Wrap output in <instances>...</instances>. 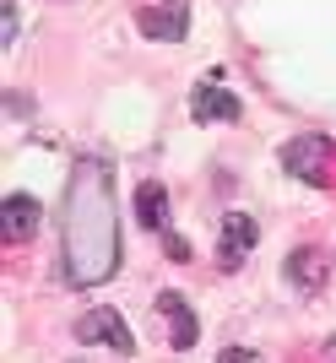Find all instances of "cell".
I'll return each mask as SVG.
<instances>
[{"label": "cell", "mask_w": 336, "mask_h": 363, "mask_svg": "<svg viewBox=\"0 0 336 363\" xmlns=\"http://www.w3.org/2000/svg\"><path fill=\"white\" fill-rule=\"evenodd\" d=\"M157 315H163L168 342H174L179 352H190V347H196L201 325H196V315H190V298H184V293H157Z\"/></svg>", "instance_id": "9c48e42d"}, {"label": "cell", "mask_w": 336, "mask_h": 363, "mask_svg": "<svg viewBox=\"0 0 336 363\" xmlns=\"http://www.w3.org/2000/svg\"><path fill=\"white\" fill-rule=\"evenodd\" d=\"M60 260L71 288H98L120 272V206H114V168L103 157H82L71 168L60 212Z\"/></svg>", "instance_id": "6da1fadb"}, {"label": "cell", "mask_w": 336, "mask_h": 363, "mask_svg": "<svg viewBox=\"0 0 336 363\" xmlns=\"http://www.w3.org/2000/svg\"><path fill=\"white\" fill-rule=\"evenodd\" d=\"M331 163H336V141L320 136V130H304V136L282 141V168H288L293 179L325 184V179H331Z\"/></svg>", "instance_id": "7a4b0ae2"}, {"label": "cell", "mask_w": 336, "mask_h": 363, "mask_svg": "<svg viewBox=\"0 0 336 363\" xmlns=\"http://www.w3.org/2000/svg\"><path fill=\"white\" fill-rule=\"evenodd\" d=\"M136 28L147 33L152 44H179L184 33H190V6H184V0H141Z\"/></svg>", "instance_id": "277c9868"}, {"label": "cell", "mask_w": 336, "mask_h": 363, "mask_svg": "<svg viewBox=\"0 0 336 363\" xmlns=\"http://www.w3.org/2000/svg\"><path fill=\"white\" fill-rule=\"evenodd\" d=\"M16 44V0H6L0 6V49H11Z\"/></svg>", "instance_id": "8fae6325"}, {"label": "cell", "mask_w": 336, "mask_h": 363, "mask_svg": "<svg viewBox=\"0 0 336 363\" xmlns=\"http://www.w3.org/2000/svg\"><path fill=\"white\" fill-rule=\"evenodd\" d=\"M38 223H44V206H38L33 196L11 190V196L0 201V228H6V244H28L33 233H38Z\"/></svg>", "instance_id": "8992f818"}, {"label": "cell", "mask_w": 336, "mask_h": 363, "mask_svg": "<svg viewBox=\"0 0 336 363\" xmlns=\"http://www.w3.org/2000/svg\"><path fill=\"white\" fill-rule=\"evenodd\" d=\"M190 114H196L201 125H233L245 114V104H239L228 87H217V82H201L196 98H190Z\"/></svg>", "instance_id": "ba28073f"}, {"label": "cell", "mask_w": 336, "mask_h": 363, "mask_svg": "<svg viewBox=\"0 0 336 363\" xmlns=\"http://www.w3.org/2000/svg\"><path fill=\"white\" fill-rule=\"evenodd\" d=\"M163 244H168V255H174V260H190V244H184V239H179V233H168V239H163Z\"/></svg>", "instance_id": "4fadbf2b"}, {"label": "cell", "mask_w": 336, "mask_h": 363, "mask_svg": "<svg viewBox=\"0 0 336 363\" xmlns=\"http://www.w3.org/2000/svg\"><path fill=\"white\" fill-rule=\"evenodd\" d=\"M77 342L82 347H114L120 358L136 352V336H130V325L120 320V309H87V315L77 320Z\"/></svg>", "instance_id": "3957f363"}, {"label": "cell", "mask_w": 336, "mask_h": 363, "mask_svg": "<svg viewBox=\"0 0 336 363\" xmlns=\"http://www.w3.org/2000/svg\"><path fill=\"white\" fill-rule=\"evenodd\" d=\"M255 239H260L255 217L228 212V217H223V244H217V266H223V272H239V266H245V255L255 250Z\"/></svg>", "instance_id": "5b68a950"}, {"label": "cell", "mask_w": 336, "mask_h": 363, "mask_svg": "<svg viewBox=\"0 0 336 363\" xmlns=\"http://www.w3.org/2000/svg\"><path fill=\"white\" fill-rule=\"evenodd\" d=\"M288 282L298 293H320L331 282V255H325L320 244H304V250H293L288 255Z\"/></svg>", "instance_id": "52a82bcc"}, {"label": "cell", "mask_w": 336, "mask_h": 363, "mask_svg": "<svg viewBox=\"0 0 336 363\" xmlns=\"http://www.w3.org/2000/svg\"><path fill=\"white\" fill-rule=\"evenodd\" d=\"M136 223L152 228V233L168 228V190H163V184H141V190H136Z\"/></svg>", "instance_id": "30bf717a"}, {"label": "cell", "mask_w": 336, "mask_h": 363, "mask_svg": "<svg viewBox=\"0 0 336 363\" xmlns=\"http://www.w3.org/2000/svg\"><path fill=\"white\" fill-rule=\"evenodd\" d=\"M217 363H260V358H255V352H250V347H228V352H223V358H217Z\"/></svg>", "instance_id": "7c38bea8"}]
</instances>
